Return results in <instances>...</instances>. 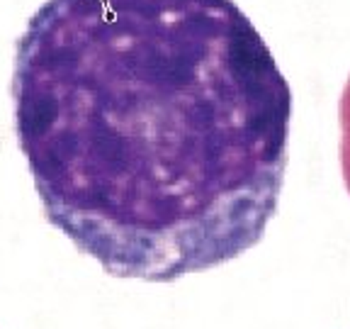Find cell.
Instances as JSON below:
<instances>
[{
	"mask_svg": "<svg viewBox=\"0 0 350 329\" xmlns=\"http://www.w3.org/2000/svg\"><path fill=\"white\" fill-rule=\"evenodd\" d=\"M12 103L46 219L115 278L234 261L278 210L292 88L234 0H46Z\"/></svg>",
	"mask_w": 350,
	"mask_h": 329,
	"instance_id": "obj_1",
	"label": "cell"
},
{
	"mask_svg": "<svg viewBox=\"0 0 350 329\" xmlns=\"http://www.w3.org/2000/svg\"><path fill=\"white\" fill-rule=\"evenodd\" d=\"M340 169L343 181L350 193V78L340 95Z\"/></svg>",
	"mask_w": 350,
	"mask_h": 329,
	"instance_id": "obj_2",
	"label": "cell"
}]
</instances>
